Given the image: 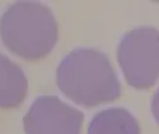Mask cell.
<instances>
[{"instance_id": "cell-6", "label": "cell", "mask_w": 159, "mask_h": 134, "mask_svg": "<svg viewBox=\"0 0 159 134\" xmlns=\"http://www.w3.org/2000/svg\"><path fill=\"white\" fill-rule=\"evenodd\" d=\"M88 134H140L138 120L123 108H109L95 114Z\"/></svg>"}, {"instance_id": "cell-1", "label": "cell", "mask_w": 159, "mask_h": 134, "mask_svg": "<svg viewBox=\"0 0 159 134\" xmlns=\"http://www.w3.org/2000/svg\"><path fill=\"white\" fill-rule=\"evenodd\" d=\"M57 84L64 95L87 108L114 102L122 94L108 57L90 48L75 49L61 60Z\"/></svg>"}, {"instance_id": "cell-4", "label": "cell", "mask_w": 159, "mask_h": 134, "mask_svg": "<svg viewBox=\"0 0 159 134\" xmlns=\"http://www.w3.org/2000/svg\"><path fill=\"white\" fill-rule=\"evenodd\" d=\"M84 115L55 95L39 97L23 118L26 134H80Z\"/></svg>"}, {"instance_id": "cell-2", "label": "cell", "mask_w": 159, "mask_h": 134, "mask_svg": "<svg viewBox=\"0 0 159 134\" xmlns=\"http://www.w3.org/2000/svg\"><path fill=\"white\" fill-rule=\"evenodd\" d=\"M5 47L25 60L47 57L58 40V24L52 10L35 2H18L0 18Z\"/></svg>"}, {"instance_id": "cell-7", "label": "cell", "mask_w": 159, "mask_h": 134, "mask_svg": "<svg viewBox=\"0 0 159 134\" xmlns=\"http://www.w3.org/2000/svg\"><path fill=\"white\" fill-rule=\"evenodd\" d=\"M152 113L154 115V119L159 124V89L154 93L152 99Z\"/></svg>"}, {"instance_id": "cell-3", "label": "cell", "mask_w": 159, "mask_h": 134, "mask_svg": "<svg viewBox=\"0 0 159 134\" xmlns=\"http://www.w3.org/2000/svg\"><path fill=\"white\" fill-rule=\"evenodd\" d=\"M116 57L129 85L149 89L159 78V31L152 26L128 31L119 43Z\"/></svg>"}, {"instance_id": "cell-5", "label": "cell", "mask_w": 159, "mask_h": 134, "mask_svg": "<svg viewBox=\"0 0 159 134\" xmlns=\"http://www.w3.org/2000/svg\"><path fill=\"white\" fill-rule=\"evenodd\" d=\"M28 93V80L23 69L0 53V108L19 107Z\"/></svg>"}]
</instances>
